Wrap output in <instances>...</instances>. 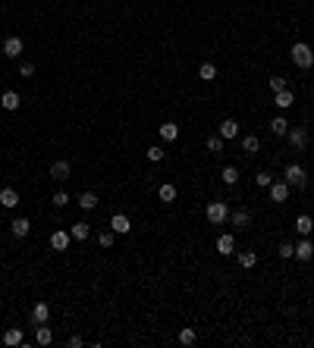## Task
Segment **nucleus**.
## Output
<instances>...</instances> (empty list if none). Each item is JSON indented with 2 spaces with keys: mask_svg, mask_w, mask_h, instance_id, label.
Returning <instances> with one entry per match:
<instances>
[{
  "mask_svg": "<svg viewBox=\"0 0 314 348\" xmlns=\"http://www.w3.org/2000/svg\"><path fill=\"white\" fill-rule=\"evenodd\" d=\"M283 182L292 185V189H305V185H308V173H305V166L289 163V166L283 170Z\"/></svg>",
  "mask_w": 314,
  "mask_h": 348,
  "instance_id": "f257e3e1",
  "label": "nucleus"
},
{
  "mask_svg": "<svg viewBox=\"0 0 314 348\" xmlns=\"http://www.w3.org/2000/svg\"><path fill=\"white\" fill-rule=\"evenodd\" d=\"M292 63H296L298 69H311V66H314V50L305 41L292 44Z\"/></svg>",
  "mask_w": 314,
  "mask_h": 348,
  "instance_id": "f03ea898",
  "label": "nucleus"
},
{
  "mask_svg": "<svg viewBox=\"0 0 314 348\" xmlns=\"http://www.w3.org/2000/svg\"><path fill=\"white\" fill-rule=\"evenodd\" d=\"M226 220H230V207H226L223 201H211L208 204V223L220 226V223H226Z\"/></svg>",
  "mask_w": 314,
  "mask_h": 348,
  "instance_id": "7ed1b4c3",
  "label": "nucleus"
},
{
  "mask_svg": "<svg viewBox=\"0 0 314 348\" xmlns=\"http://www.w3.org/2000/svg\"><path fill=\"white\" fill-rule=\"evenodd\" d=\"M286 135H289V142H292L296 151H305V144H308V129H305V126H296V129H289Z\"/></svg>",
  "mask_w": 314,
  "mask_h": 348,
  "instance_id": "20e7f679",
  "label": "nucleus"
},
{
  "mask_svg": "<svg viewBox=\"0 0 314 348\" xmlns=\"http://www.w3.org/2000/svg\"><path fill=\"white\" fill-rule=\"evenodd\" d=\"M69 173H72V166L66 163V160H53V163H50V176L57 179V182H66Z\"/></svg>",
  "mask_w": 314,
  "mask_h": 348,
  "instance_id": "39448f33",
  "label": "nucleus"
},
{
  "mask_svg": "<svg viewBox=\"0 0 314 348\" xmlns=\"http://www.w3.org/2000/svg\"><path fill=\"white\" fill-rule=\"evenodd\" d=\"M110 229L116 232V236H126V232H132V223H129V217H126V213H116V217L110 220Z\"/></svg>",
  "mask_w": 314,
  "mask_h": 348,
  "instance_id": "423d86ee",
  "label": "nucleus"
},
{
  "mask_svg": "<svg viewBox=\"0 0 314 348\" xmlns=\"http://www.w3.org/2000/svg\"><path fill=\"white\" fill-rule=\"evenodd\" d=\"M286 198H289V185H286V182H270V201L283 204Z\"/></svg>",
  "mask_w": 314,
  "mask_h": 348,
  "instance_id": "0eeeda50",
  "label": "nucleus"
},
{
  "mask_svg": "<svg viewBox=\"0 0 314 348\" xmlns=\"http://www.w3.org/2000/svg\"><path fill=\"white\" fill-rule=\"evenodd\" d=\"M230 220H232V226H236V229H245V226L251 223V213L245 210V207H239V210L230 213Z\"/></svg>",
  "mask_w": 314,
  "mask_h": 348,
  "instance_id": "6e6552de",
  "label": "nucleus"
},
{
  "mask_svg": "<svg viewBox=\"0 0 314 348\" xmlns=\"http://www.w3.org/2000/svg\"><path fill=\"white\" fill-rule=\"evenodd\" d=\"M69 238H72L69 232H60V229H57V232L50 236V248H53V251H66V248H69Z\"/></svg>",
  "mask_w": 314,
  "mask_h": 348,
  "instance_id": "1a4fd4ad",
  "label": "nucleus"
},
{
  "mask_svg": "<svg viewBox=\"0 0 314 348\" xmlns=\"http://www.w3.org/2000/svg\"><path fill=\"white\" fill-rule=\"evenodd\" d=\"M273 104H277L280 110H289V107L296 104V95H292L289 88H283V91H277V97H273Z\"/></svg>",
  "mask_w": 314,
  "mask_h": 348,
  "instance_id": "9d476101",
  "label": "nucleus"
},
{
  "mask_svg": "<svg viewBox=\"0 0 314 348\" xmlns=\"http://www.w3.org/2000/svg\"><path fill=\"white\" fill-rule=\"evenodd\" d=\"M29 220H25V217H16V220H13V223H10V229H13V236H16V238H25V236H29Z\"/></svg>",
  "mask_w": 314,
  "mask_h": 348,
  "instance_id": "9b49d317",
  "label": "nucleus"
},
{
  "mask_svg": "<svg viewBox=\"0 0 314 348\" xmlns=\"http://www.w3.org/2000/svg\"><path fill=\"white\" fill-rule=\"evenodd\" d=\"M3 53L10 60H16L19 53H22V38H6V44H3Z\"/></svg>",
  "mask_w": 314,
  "mask_h": 348,
  "instance_id": "f8f14e48",
  "label": "nucleus"
},
{
  "mask_svg": "<svg viewBox=\"0 0 314 348\" xmlns=\"http://www.w3.org/2000/svg\"><path fill=\"white\" fill-rule=\"evenodd\" d=\"M0 104H3V110H19V104H22V97H19V91H3V97H0Z\"/></svg>",
  "mask_w": 314,
  "mask_h": 348,
  "instance_id": "ddd939ff",
  "label": "nucleus"
},
{
  "mask_svg": "<svg viewBox=\"0 0 314 348\" xmlns=\"http://www.w3.org/2000/svg\"><path fill=\"white\" fill-rule=\"evenodd\" d=\"M217 251H220V254H226V257H230V254L236 251V238H232L230 232H226V236H220V238H217Z\"/></svg>",
  "mask_w": 314,
  "mask_h": 348,
  "instance_id": "4468645a",
  "label": "nucleus"
},
{
  "mask_svg": "<svg viewBox=\"0 0 314 348\" xmlns=\"http://www.w3.org/2000/svg\"><path fill=\"white\" fill-rule=\"evenodd\" d=\"M0 204H3L6 210H13V207L19 204V195H16V189H0Z\"/></svg>",
  "mask_w": 314,
  "mask_h": 348,
  "instance_id": "2eb2a0df",
  "label": "nucleus"
},
{
  "mask_svg": "<svg viewBox=\"0 0 314 348\" xmlns=\"http://www.w3.org/2000/svg\"><path fill=\"white\" fill-rule=\"evenodd\" d=\"M48 317H50V307L44 304V301H38V304L32 307V320H35V323H48Z\"/></svg>",
  "mask_w": 314,
  "mask_h": 348,
  "instance_id": "dca6fc26",
  "label": "nucleus"
},
{
  "mask_svg": "<svg viewBox=\"0 0 314 348\" xmlns=\"http://www.w3.org/2000/svg\"><path fill=\"white\" fill-rule=\"evenodd\" d=\"M239 135V123L236 119H223L220 123V138H236Z\"/></svg>",
  "mask_w": 314,
  "mask_h": 348,
  "instance_id": "f3484780",
  "label": "nucleus"
},
{
  "mask_svg": "<svg viewBox=\"0 0 314 348\" xmlns=\"http://www.w3.org/2000/svg\"><path fill=\"white\" fill-rule=\"evenodd\" d=\"M296 257H298V260H311V257H314V248H311V242H308V236H305V238H302V242H298V245H296Z\"/></svg>",
  "mask_w": 314,
  "mask_h": 348,
  "instance_id": "a211bd4d",
  "label": "nucleus"
},
{
  "mask_svg": "<svg viewBox=\"0 0 314 348\" xmlns=\"http://www.w3.org/2000/svg\"><path fill=\"white\" fill-rule=\"evenodd\" d=\"M270 132L273 135H286V132H289V119L286 116H273L270 119Z\"/></svg>",
  "mask_w": 314,
  "mask_h": 348,
  "instance_id": "6ab92c4d",
  "label": "nucleus"
},
{
  "mask_svg": "<svg viewBox=\"0 0 314 348\" xmlns=\"http://www.w3.org/2000/svg\"><path fill=\"white\" fill-rule=\"evenodd\" d=\"M195 342H198V332L192 330V326H182V330H179V345L189 348V345H195Z\"/></svg>",
  "mask_w": 314,
  "mask_h": 348,
  "instance_id": "aec40b11",
  "label": "nucleus"
},
{
  "mask_svg": "<svg viewBox=\"0 0 314 348\" xmlns=\"http://www.w3.org/2000/svg\"><path fill=\"white\" fill-rule=\"evenodd\" d=\"M157 198L164 201V204H173V201H176V185H170V182L160 185V189H157Z\"/></svg>",
  "mask_w": 314,
  "mask_h": 348,
  "instance_id": "412c9836",
  "label": "nucleus"
},
{
  "mask_svg": "<svg viewBox=\"0 0 314 348\" xmlns=\"http://www.w3.org/2000/svg\"><path fill=\"white\" fill-rule=\"evenodd\" d=\"M198 79L214 82V79H217V66H214V63H201V66H198Z\"/></svg>",
  "mask_w": 314,
  "mask_h": 348,
  "instance_id": "4be33fe9",
  "label": "nucleus"
},
{
  "mask_svg": "<svg viewBox=\"0 0 314 348\" xmlns=\"http://www.w3.org/2000/svg\"><path fill=\"white\" fill-rule=\"evenodd\" d=\"M79 204H82V210H95L98 207V195L95 191H82V195H79Z\"/></svg>",
  "mask_w": 314,
  "mask_h": 348,
  "instance_id": "5701e85b",
  "label": "nucleus"
},
{
  "mask_svg": "<svg viewBox=\"0 0 314 348\" xmlns=\"http://www.w3.org/2000/svg\"><path fill=\"white\" fill-rule=\"evenodd\" d=\"M296 229L302 232V236H311V229H314V220L308 217V213H302V217L296 220Z\"/></svg>",
  "mask_w": 314,
  "mask_h": 348,
  "instance_id": "b1692460",
  "label": "nucleus"
},
{
  "mask_svg": "<svg viewBox=\"0 0 314 348\" xmlns=\"http://www.w3.org/2000/svg\"><path fill=\"white\" fill-rule=\"evenodd\" d=\"M69 236H72V238H79V242H85V238L91 236L88 223H76V226H72V229H69Z\"/></svg>",
  "mask_w": 314,
  "mask_h": 348,
  "instance_id": "393cba45",
  "label": "nucleus"
},
{
  "mask_svg": "<svg viewBox=\"0 0 314 348\" xmlns=\"http://www.w3.org/2000/svg\"><path fill=\"white\" fill-rule=\"evenodd\" d=\"M22 339H25V336H22V330H16V326L3 332V342H6V345H22Z\"/></svg>",
  "mask_w": 314,
  "mask_h": 348,
  "instance_id": "a878e982",
  "label": "nucleus"
},
{
  "mask_svg": "<svg viewBox=\"0 0 314 348\" xmlns=\"http://www.w3.org/2000/svg\"><path fill=\"white\" fill-rule=\"evenodd\" d=\"M35 339H38V345H50L53 342V332L48 330L44 323H38V332H35Z\"/></svg>",
  "mask_w": 314,
  "mask_h": 348,
  "instance_id": "bb28decb",
  "label": "nucleus"
},
{
  "mask_svg": "<svg viewBox=\"0 0 314 348\" xmlns=\"http://www.w3.org/2000/svg\"><path fill=\"white\" fill-rule=\"evenodd\" d=\"M176 135H179L176 123H164V126H160V138H164V142H173Z\"/></svg>",
  "mask_w": 314,
  "mask_h": 348,
  "instance_id": "cd10ccee",
  "label": "nucleus"
},
{
  "mask_svg": "<svg viewBox=\"0 0 314 348\" xmlns=\"http://www.w3.org/2000/svg\"><path fill=\"white\" fill-rule=\"evenodd\" d=\"M113 242H116V232L113 229H104L101 236H98V245H101V248H113Z\"/></svg>",
  "mask_w": 314,
  "mask_h": 348,
  "instance_id": "c85d7f7f",
  "label": "nucleus"
},
{
  "mask_svg": "<svg viewBox=\"0 0 314 348\" xmlns=\"http://www.w3.org/2000/svg\"><path fill=\"white\" fill-rule=\"evenodd\" d=\"M258 148H261V142H258V135H245V138H242V151H245V154H255Z\"/></svg>",
  "mask_w": 314,
  "mask_h": 348,
  "instance_id": "c756f323",
  "label": "nucleus"
},
{
  "mask_svg": "<svg viewBox=\"0 0 314 348\" xmlns=\"http://www.w3.org/2000/svg\"><path fill=\"white\" fill-rule=\"evenodd\" d=\"M223 182L226 185H236L239 182V170H236V166H226V170H223Z\"/></svg>",
  "mask_w": 314,
  "mask_h": 348,
  "instance_id": "7c9ffc66",
  "label": "nucleus"
},
{
  "mask_svg": "<svg viewBox=\"0 0 314 348\" xmlns=\"http://www.w3.org/2000/svg\"><path fill=\"white\" fill-rule=\"evenodd\" d=\"M239 264H242V267H255L258 264V254L255 251H242V254H239Z\"/></svg>",
  "mask_w": 314,
  "mask_h": 348,
  "instance_id": "2f4dec72",
  "label": "nucleus"
},
{
  "mask_svg": "<svg viewBox=\"0 0 314 348\" xmlns=\"http://www.w3.org/2000/svg\"><path fill=\"white\" fill-rule=\"evenodd\" d=\"M208 151L220 154V151H223V138H220V135H211V138H208Z\"/></svg>",
  "mask_w": 314,
  "mask_h": 348,
  "instance_id": "473e14b6",
  "label": "nucleus"
},
{
  "mask_svg": "<svg viewBox=\"0 0 314 348\" xmlns=\"http://www.w3.org/2000/svg\"><path fill=\"white\" fill-rule=\"evenodd\" d=\"M53 204H57V207H66V204H69V195H66L63 189H60V191H53Z\"/></svg>",
  "mask_w": 314,
  "mask_h": 348,
  "instance_id": "72a5a7b5",
  "label": "nucleus"
},
{
  "mask_svg": "<svg viewBox=\"0 0 314 348\" xmlns=\"http://www.w3.org/2000/svg\"><path fill=\"white\" fill-rule=\"evenodd\" d=\"M270 88L273 91H283L286 88V76H270Z\"/></svg>",
  "mask_w": 314,
  "mask_h": 348,
  "instance_id": "f704fd0d",
  "label": "nucleus"
},
{
  "mask_svg": "<svg viewBox=\"0 0 314 348\" xmlns=\"http://www.w3.org/2000/svg\"><path fill=\"white\" fill-rule=\"evenodd\" d=\"M280 257H296V245L283 242V245H280Z\"/></svg>",
  "mask_w": 314,
  "mask_h": 348,
  "instance_id": "c9c22d12",
  "label": "nucleus"
},
{
  "mask_svg": "<svg viewBox=\"0 0 314 348\" xmlns=\"http://www.w3.org/2000/svg\"><path fill=\"white\" fill-rule=\"evenodd\" d=\"M19 76H22V79H32V76H35V66H32V63H22V66H19Z\"/></svg>",
  "mask_w": 314,
  "mask_h": 348,
  "instance_id": "e433bc0d",
  "label": "nucleus"
},
{
  "mask_svg": "<svg viewBox=\"0 0 314 348\" xmlns=\"http://www.w3.org/2000/svg\"><path fill=\"white\" fill-rule=\"evenodd\" d=\"M270 182H273V176H270V173H258V185H264V189H270Z\"/></svg>",
  "mask_w": 314,
  "mask_h": 348,
  "instance_id": "4c0bfd02",
  "label": "nucleus"
},
{
  "mask_svg": "<svg viewBox=\"0 0 314 348\" xmlns=\"http://www.w3.org/2000/svg\"><path fill=\"white\" fill-rule=\"evenodd\" d=\"M148 160H154V163H160V160H164V151H160V148H148Z\"/></svg>",
  "mask_w": 314,
  "mask_h": 348,
  "instance_id": "58836bf2",
  "label": "nucleus"
}]
</instances>
